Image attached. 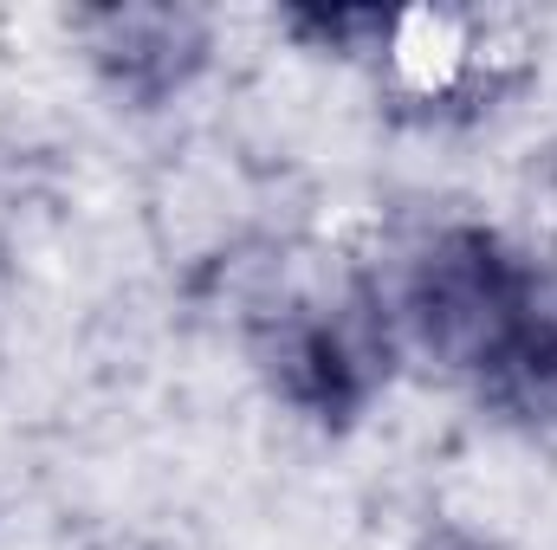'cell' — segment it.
<instances>
[{"label": "cell", "instance_id": "5b68a950", "mask_svg": "<svg viewBox=\"0 0 557 550\" xmlns=\"http://www.w3.org/2000/svg\"><path fill=\"white\" fill-rule=\"evenodd\" d=\"M285 26L305 33L324 52H370V46L383 52L389 33H396V13H324V7H298V13H285Z\"/></svg>", "mask_w": 557, "mask_h": 550}, {"label": "cell", "instance_id": "277c9868", "mask_svg": "<svg viewBox=\"0 0 557 550\" xmlns=\"http://www.w3.org/2000/svg\"><path fill=\"white\" fill-rule=\"evenodd\" d=\"M85 52L91 65L111 78V91L162 104L169 91H182L201 65H208V13L195 7H91L78 13Z\"/></svg>", "mask_w": 557, "mask_h": 550}, {"label": "cell", "instance_id": "8992f818", "mask_svg": "<svg viewBox=\"0 0 557 550\" xmlns=\"http://www.w3.org/2000/svg\"><path fill=\"white\" fill-rule=\"evenodd\" d=\"M421 550H486V545H480V538H467V532H434Z\"/></svg>", "mask_w": 557, "mask_h": 550}, {"label": "cell", "instance_id": "3957f363", "mask_svg": "<svg viewBox=\"0 0 557 550\" xmlns=\"http://www.w3.org/2000/svg\"><path fill=\"white\" fill-rule=\"evenodd\" d=\"M512 260H519V247L499 240L493 227H447L421 247L403 317H409L416 343L447 376L473 370V357L486 343V324L499 311V291L512 278Z\"/></svg>", "mask_w": 557, "mask_h": 550}, {"label": "cell", "instance_id": "6da1fadb", "mask_svg": "<svg viewBox=\"0 0 557 550\" xmlns=\"http://www.w3.org/2000/svg\"><path fill=\"white\" fill-rule=\"evenodd\" d=\"M260 370L278 402L311 414L318 427H350L389 383L396 337L370 285L298 291L253 324Z\"/></svg>", "mask_w": 557, "mask_h": 550}, {"label": "cell", "instance_id": "7a4b0ae2", "mask_svg": "<svg viewBox=\"0 0 557 550\" xmlns=\"http://www.w3.org/2000/svg\"><path fill=\"white\" fill-rule=\"evenodd\" d=\"M467 383L499 421L557 434V260H512Z\"/></svg>", "mask_w": 557, "mask_h": 550}]
</instances>
